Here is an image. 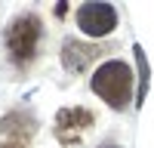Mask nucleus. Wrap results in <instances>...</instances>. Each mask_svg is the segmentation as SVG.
<instances>
[{
    "mask_svg": "<svg viewBox=\"0 0 154 148\" xmlns=\"http://www.w3.org/2000/svg\"><path fill=\"white\" fill-rule=\"evenodd\" d=\"M56 127H59V139L62 142H77V133L93 127V111H86V108H62L59 117H56Z\"/></svg>",
    "mask_w": 154,
    "mask_h": 148,
    "instance_id": "20e7f679",
    "label": "nucleus"
},
{
    "mask_svg": "<svg viewBox=\"0 0 154 148\" xmlns=\"http://www.w3.org/2000/svg\"><path fill=\"white\" fill-rule=\"evenodd\" d=\"M96 56H99V49L96 46H86L80 40H65V46H62V62H65L68 71H83Z\"/></svg>",
    "mask_w": 154,
    "mask_h": 148,
    "instance_id": "39448f33",
    "label": "nucleus"
},
{
    "mask_svg": "<svg viewBox=\"0 0 154 148\" xmlns=\"http://www.w3.org/2000/svg\"><path fill=\"white\" fill-rule=\"evenodd\" d=\"M0 148H19V145H0Z\"/></svg>",
    "mask_w": 154,
    "mask_h": 148,
    "instance_id": "423d86ee",
    "label": "nucleus"
},
{
    "mask_svg": "<svg viewBox=\"0 0 154 148\" xmlns=\"http://www.w3.org/2000/svg\"><path fill=\"white\" fill-rule=\"evenodd\" d=\"M40 40V19L37 16H19L6 31V46L16 62H28Z\"/></svg>",
    "mask_w": 154,
    "mask_h": 148,
    "instance_id": "f03ea898",
    "label": "nucleus"
},
{
    "mask_svg": "<svg viewBox=\"0 0 154 148\" xmlns=\"http://www.w3.org/2000/svg\"><path fill=\"white\" fill-rule=\"evenodd\" d=\"M93 93L102 96L111 108H126L133 96V71L126 62L111 59L93 74Z\"/></svg>",
    "mask_w": 154,
    "mask_h": 148,
    "instance_id": "f257e3e1",
    "label": "nucleus"
},
{
    "mask_svg": "<svg viewBox=\"0 0 154 148\" xmlns=\"http://www.w3.org/2000/svg\"><path fill=\"white\" fill-rule=\"evenodd\" d=\"M77 25L89 37H105L117 25V12H114L111 3H83L77 9Z\"/></svg>",
    "mask_w": 154,
    "mask_h": 148,
    "instance_id": "7ed1b4c3",
    "label": "nucleus"
}]
</instances>
